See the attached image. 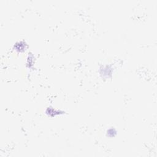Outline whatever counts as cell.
Returning <instances> with one entry per match:
<instances>
[{"mask_svg": "<svg viewBox=\"0 0 157 157\" xmlns=\"http://www.w3.org/2000/svg\"><path fill=\"white\" fill-rule=\"evenodd\" d=\"M113 68L110 65H104L100 67L99 72L102 77L109 78L112 76Z\"/></svg>", "mask_w": 157, "mask_h": 157, "instance_id": "1", "label": "cell"}, {"mask_svg": "<svg viewBox=\"0 0 157 157\" xmlns=\"http://www.w3.org/2000/svg\"><path fill=\"white\" fill-rule=\"evenodd\" d=\"M45 113L50 117H55L64 113V112L59 109H56L53 107H48L45 110Z\"/></svg>", "mask_w": 157, "mask_h": 157, "instance_id": "2", "label": "cell"}, {"mask_svg": "<svg viewBox=\"0 0 157 157\" xmlns=\"http://www.w3.org/2000/svg\"><path fill=\"white\" fill-rule=\"evenodd\" d=\"M26 48H27V44L23 40H21L16 42L13 46L14 50L20 53L25 51Z\"/></svg>", "mask_w": 157, "mask_h": 157, "instance_id": "3", "label": "cell"}, {"mask_svg": "<svg viewBox=\"0 0 157 157\" xmlns=\"http://www.w3.org/2000/svg\"><path fill=\"white\" fill-rule=\"evenodd\" d=\"M34 55L29 53L28 56L27 58V61H26V65L29 68H32L34 66Z\"/></svg>", "mask_w": 157, "mask_h": 157, "instance_id": "4", "label": "cell"}, {"mask_svg": "<svg viewBox=\"0 0 157 157\" xmlns=\"http://www.w3.org/2000/svg\"><path fill=\"white\" fill-rule=\"evenodd\" d=\"M117 134V131L115 128H110L107 131V136L109 137H114Z\"/></svg>", "mask_w": 157, "mask_h": 157, "instance_id": "5", "label": "cell"}]
</instances>
